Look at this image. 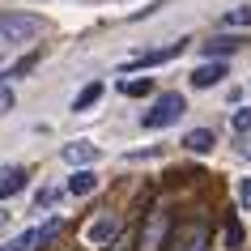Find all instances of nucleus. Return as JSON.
<instances>
[{
    "label": "nucleus",
    "mask_w": 251,
    "mask_h": 251,
    "mask_svg": "<svg viewBox=\"0 0 251 251\" xmlns=\"http://www.w3.org/2000/svg\"><path fill=\"white\" fill-rule=\"evenodd\" d=\"M183 115H187V98H183L179 90H171V94H158V98H153V106L141 115V128H149V132H162V128L179 124Z\"/></svg>",
    "instance_id": "f257e3e1"
},
{
    "label": "nucleus",
    "mask_w": 251,
    "mask_h": 251,
    "mask_svg": "<svg viewBox=\"0 0 251 251\" xmlns=\"http://www.w3.org/2000/svg\"><path fill=\"white\" fill-rule=\"evenodd\" d=\"M43 34V17L34 13H0V43H34Z\"/></svg>",
    "instance_id": "f03ea898"
},
{
    "label": "nucleus",
    "mask_w": 251,
    "mask_h": 251,
    "mask_svg": "<svg viewBox=\"0 0 251 251\" xmlns=\"http://www.w3.org/2000/svg\"><path fill=\"white\" fill-rule=\"evenodd\" d=\"M115 238H119V213H111V209H102L90 226H85V243H90V247H111Z\"/></svg>",
    "instance_id": "7ed1b4c3"
},
{
    "label": "nucleus",
    "mask_w": 251,
    "mask_h": 251,
    "mask_svg": "<svg viewBox=\"0 0 251 251\" xmlns=\"http://www.w3.org/2000/svg\"><path fill=\"white\" fill-rule=\"evenodd\" d=\"M166 238H171V213L153 209V213H149V222H145V230H141V251H162V247H166Z\"/></svg>",
    "instance_id": "20e7f679"
},
{
    "label": "nucleus",
    "mask_w": 251,
    "mask_h": 251,
    "mask_svg": "<svg viewBox=\"0 0 251 251\" xmlns=\"http://www.w3.org/2000/svg\"><path fill=\"white\" fill-rule=\"evenodd\" d=\"M247 47V34H217V39L204 43V60H226V55H234Z\"/></svg>",
    "instance_id": "39448f33"
},
{
    "label": "nucleus",
    "mask_w": 251,
    "mask_h": 251,
    "mask_svg": "<svg viewBox=\"0 0 251 251\" xmlns=\"http://www.w3.org/2000/svg\"><path fill=\"white\" fill-rule=\"evenodd\" d=\"M26 192V166H4L0 171V200H13Z\"/></svg>",
    "instance_id": "423d86ee"
},
{
    "label": "nucleus",
    "mask_w": 251,
    "mask_h": 251,
    "mask_svg": "<svg viewBox=\"0 0 251 251\" xmlns=\"http://www.w3.org/2000/svg\"><path fill=\"white\" fill-rule=\"evenodd\" d=\"M175 251H209V230H204V222H192L179 234V243H175Z\"/></svg>",
    "instance_id": "0eeeda50"
},
{
    "label": "nucleus",
    "mask_w": 251,
    "mask_h": 251,
    "mask_svg": "<svg viewBox=\"0 0 251 251\" xmlns=\"http://www.w3.org/2000/svg\"><path fill=\"white\" fill-rule=\"evenodd\" d=\"M222 77H226V60H204V64L192 73V85H196V90H209V85H217Z\"/></svg>",
    "instance_id": "6e6552de"
},
{
    "label": "nucleus",
    "mask_w": 251,
    "mask_h": 251,
    "mask_svg": "<svg viewBox=\"0 0 251 251\" xmlns=\"http://www.w3.org/2000/svg\"><path fill=\"white\" fill-rule=\"evenodd\" d=\"M64 162H68V166H90V162H98V145H90V141H73V145H64Z\"/></svg>",
    "instance_id": "1a4fd4ad"
},
{
    "label": "nucleus",
    "mask_w": 251,
    "mask_h": 251,
    "mask_svg": "<svg viewBox=\"0 0 251 251\" xmlns=\"http://www.w3.org/2000/svg\"><path fill=\"white\" fill-rule=\"evenodd\" d=\"M183 47H187V39H179V43H171V47H162V51H149V55H141V60H132V64H124V68H153V64H166V60H175Z\"/></svg>",
    "instance_id": "9d476101"
},
{
    "label": "nucleus",
    "mask_w": 251,
    "mask_h": 251,
    "mask_svg": "<svg viewBox=\"0 0 251 251\" xmlns=\"http://www.w3.org/2000/svg\"><path fill=\"white\" fill-rule=\"evenodd\" d=\"M94 187H98V175H94L90 166H77L73 179H68V196H90Z\"/></svg>",
    "instance_id": "9b49d317"
},
{
    "label": "nucleus",
    "mask_w": 251,
    "mask_h": 251,
    "mask_svg": "<svg viewBox=\"0 0 251 251\" xmlns=\"http://www.w3.org/2000/svg\"><path fill=\"white\" fill-rule=\"evenodd\" d=\"M183 145L192 149V153H213V145H217V132H213V128H192V132L183 136Z\"/></svg>",
    "instance_id": "f8f14e48"
},
{
    "label": "nucleus",
    "mask_w": 251,
    "mask_h": 251,
    "mask_svg": "<svg viewBox=\"0 0 251 251\" xmlns=\"http://www.w3.org/2000/svg\"><path fill=\"white\" fill-rule=\"evenodd\" d=\"M119 94L124 98H145V94H153V77H132L119 85Z\"/></svg>",
    "instance_id": "ddd939ff"
},
{
    "label": "nucleus",
    "mask_w": 251,
    "mask_h": 251,
    "mask_svg": "<svg viewBox=\"0 0 251 251\" xmlns=\"http://www.w3.org/2000/svg\"><path fill=\"white\" fill-rule=\"evenodd\" d=\"M98 98H102V81H90V85H85V90L77 94V102H73V111H90V106L98 102Z\"/></svg>",
    "instance_id": "4468645a"
},
{
    "label": "nucleus",
    "mask_w": 251,
    "mask_h": 251,
    "mask_svg": "<svg viewBox=\"0 0 251 251\" xmlns=\"http://www.w3.org/2000/svg\"><path fill=\"white\" fill-rule=\"evenodd\" d=\"M226 247H230V251L243 247V226H238V217H230V222H226Z\"/></svg>",
    "instance_id": "2eb2a0df"
},
{
    "label": "nucleus",
    "mask_w": 251,
    "mask_h": 251,
    "mask_svg": "<svg viewBox=\"0 0 251 251\" xmlns=\"http://www.w3.org/2000/svg\"><path fill=\"white\" fill-rule=\"evenodd\" d=\"M222 26H230V30H238V26H251V9H230V13L222 17Z\"/></svg>",
    "instance_id": "dca6fc26"
},
{
    "label": "nucleus",
    "mask_w": 251,
    "mask_h": 251,
    "mask_svg": "<svg viewBox=\"0 0 251 251\" xmlns=\"http://www.w3.org/2000/svg\"><path fill=\"white\" fill-rule=\"evenodd\" d=\"M30 243H39V230H26V234H17L13 243H4L0 251H30Z\"/></svg>",
    "instance_id": "f3484780"
},
{
    "label": "nucleus",
    "mask_w": 251,
    "mask_h": 251,
    "mask_svg": "<svg viewBox=\"0 0 251 251\" xmlns=\"http://www.w3.org/2000/svg\"><path fill=\"white\" fill-rule=\"evenodd\" d=\"M230 124H234V132H238V136L251 132V111H234V119H230Z\"/></svg>",
    "instance_id": "a211bd4d"
},
{
    "label": "nucleus",
    "mask_w": 251,
    "mask_h": 251,
    "mask_svg": "<svg viewBox=\"0 0 251 251\" xmlns=\"http://www.w3.org/2000/svg\"><path fill=\"white\" fill-rule=\"evenodd\" d=\"M34 64H39V55H22V60L13 64V77H22V73H30Z\"/></svg>",
    "instance_id": "6ab92c4d"
},
{
    "label": "nucleus",
    "mask_w": 251,
    "mask_h": 251,
    "mask_svg": "<svg viewBox=\"0 0 251 251\" xmlns=\"http://www.w3.org/2000/svg\"><path fill=\"white\" fill-rule=\"evenodd\" d=\"M55 200H60V192H55V187H43L39 196H34V204L43 209V204H55Z\"/></svg>",
    "instance_id": "aec40b11"
},
{
    "label": "nucleus",
    "mask_w": 251,
    "mask_h": 251,
    "mask_svg": "<svg viewBox=\"0 0 251 251\" xmlns=\"http://www.w3.org/2000/svg\"><path fill=\"white\" fill-rule=\"evenodd\" d=\"M238 200H243V209H251V179H238Z\"/></svg>",
    "instance_id": "412c9836"
},
{
    "label": "nucleus",
    "mask_w": 251,
    "mask_h": 251,
    "mask_svg": "<svg viewBox=\"0 0 251 251\" xmlns=\"http://www.w3.org/2000/svg\"><path fill=\"white\" fill-rule=\"evenodd\" d=\"M4 111H13V90H9V85H0V115H4Z\"/></svg>",
    "instance_id": "4be33fe9"
},
{
    "label": "nucleus",
    "mask_w": 251,
    "mask_h": 251,
    "mask_svg": "<svg viewBox=\"0 0 251 251\" xmlns=\"http://www.w3.org/2000/svg\"><path fill=\"white\" fill-rule=\"evenodd\" d=\"M243 158H251V132H243Z\"/></svg>",
    "instance_id": "5701e85b"
},
{
    "label": "nucleus",
    "mask_w": 251,
    "mask_h": 251,
    "mask_svg": "<svg viewBox=\"0 0 251 251\" xmlns=\"http://www.w3.org/2000/svg\"><path fill=\"white\" fill-rule=\"evenodd\" d=\"M4 217H9V213H4V209H0V222H4Z\"/></svg>",
    "instance_id": "b1692460"
}]
</instances>
